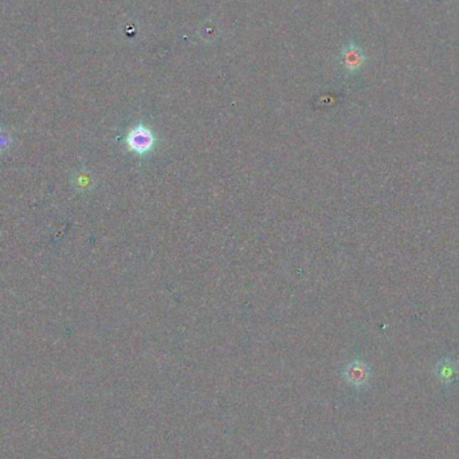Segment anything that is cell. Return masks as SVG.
<instances>
[{
	"instance_id": "cell-2",
	"label": "cell",
	"mask_w": 459,
	"mask_h": 459,
	"mask_svg": "<svg viewBox=\"0 0 459 459\" xmlns=\"http://www.w3.org/2000/svg\"><path fill=\"white\" fill-rule=\"evenodd\" d=\"M344 379L351 386L362 389L368 384V381L371 379V368L365 364L364 362L354 360L345 366Z\"/></svg>"
},
{
	"instance_id": "cell-3",
	"label": "cell",
	"mask_w": 459,
	"mask_h": 459,
	"mask_svg": "<svg viewBox=\"0 0 459 459\" xmlns=\"http://www.w3.org/2000/svg\"><path fill=\"white\" fill-rule=\"evenodd\" d=\"M434 372L442 384H451L459 377V362L454 359H443L436 364Z\"/></svg>"
},
{
	"instance_id": "cell-1",
	"label": "cell",
	"mask_w": 459,
	"mask_h": 459,
	"mask_svg": "<svg viewBox=\"0 0 459 459\" xmlns=\"http://www.w3.org/2000/svg\"><path fill=\"white\" fill-rule=\"evenodd\" d=\"M156 142H157V139L153 134L152 130L142 124L132 128L125 139L127 147L130 152L136 153L139 156L152 152Z\"/></svg>"
}]
</instances>
